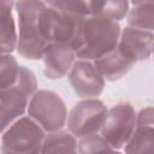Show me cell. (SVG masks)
<instances>
[{
	"label": "cell",
	"instance_id": "cell-5",
	"mask_svg": "<svg viewBox=\"0 0 154 154\" xmlns=\"http://www.w3.org/2000/svg\"><path fill=\"white\" fill-rule=\"evenodd\" d=\"M28 113L35 123L48 132L59 131L64 126L67 116L61 97L49 90H38L32 94Z\"/></svg>",
	"mask_w": 154,
	"mask_h": 154
},
{
	"label": "cell",
	"instance_id": "cell-6",
	"mask_svg": "<svg viewBox=\"0 0 154 154\" xmlns=\"http://www.w3.org/2000/svg\"><path fill=\"white\" fill-rule=\"evenodd\" d=\"M107 108L97 99H87L76 103L67 118V125L73 137L95 135L102 126Z\"/></svg>",
	"mask_w": 154,
	"mask_h": 154
},
{
	"label": "cell",
	"instance_id": "cell-1",
	"mask_svg": "<svg viewBox=\"0 0 154 154\" xmlns=\"http://www.w3.org/2000/svg\"><path fill=\"white\" fill-rule=\"evenodd\" d=\"M119 36L118 23L100 16H88L83 22L75 54L81 60H96L117 48Z\"/></svg>",
	"mask_w": 154,
	"mask_h": 154
},
{
	"label": "cell",
	"instance_id": "cell-8",
	"mask_svg": "<svg viewBox=\"0 0 154 154\" xmlns=\"http://www.w3.org/2000/svg\"><path fill=\"white\" fill-rule=\"evenodd\" d=\"M69 79L75 93L82 97L99 96L105 87L102 76L89 60H78L73 63Z\"/></svg>",
	"mask_w": 154,
	"mask_h": 154
},
{
	"label": "cell",
	"instance_id": "cell-13",
	"mask_svg": "<svg viewBox=\"0 0 154 154\" xmlns=\"http://www.w3.org/2000/svg\"><path fill=\"white\" fill-rule=\"evenodd\" d=\"M12 1H0V54H10L17 46Z\"/></svg>",
	"mask_w": 154,
	"mask_h": 154
},
{
	"label": "cell",
	"instance_id": "cell-12",
	"mask_svg": "<svg viewBox=\"0 0 154 154\" xmlns=\"http://www.w3.org/2000/svg\"><path fill=\"white\" fill-rule=\"evenodd\" d=\"M135 64L136 61L118 47L94 61V65L102 78H106L108 81L122 78Z\"/></svg>",
	"mask_w": 154,
	"mask_h": 154
},
{
	"label": "cell",
	"instance_id": "cell-10",
	"mask_svg": "<svg viewBox=\"0 0 154 154\" xmlns=\"http://www.w3.org/2000/svg\"><path fill=\"white\" fill-rule=\"evenodd\" d=\"M117 47L135 61L148 59L153 49V32L128 26L120 31Z\"/></svg>",
	"mask_w": 154,
	"mask_h": 154
},
{
	"label": "cell",
	"instance_id": "cell-15",
	"mask_svg": "<svg viewBox=\"0 0 154 154\" xmlns=\"http://www.w3.org/2000/svg\"><path fill=\"white\" fill-rule=\"evenodd\" d=\"M129 8L128 24L131 28L152 31L154 25V1H132Z\"/></svg>",
	"mask_w": 154,
	"mask_h": 154
},
{
	"label": "cell",
	"instance_id": "cell-19",
	"mask_svg": "<svg viewBox=\"0 0 154 154\" xmlns=\"http://www.w3.org/2000/svg\"><path fill=\"white\" fill-rule=\"evenodd\" d=\"M103 154H122V153H119V152H114L113 149H111V150H108V152H106V153H103Z\"/></svg>",
	"mask_w": 154,
	"mask_h": 154
},
{
	"label": "cell",
	"instance_id": "cell-9",
	"mask_svg": "<svg viewBox=\"0 0 154 154\" xmlns=\"http://www.w3.org/2000/svg\"><path fill=\"white\" fill-rule=\"evenodd\" d=\"M153 107L143 108L136 116V126L125 143V154H153Z\"/></svg>",
	"mask_w": 154,
	"mask_h": 154
},
{
	"label": "cell",
	"instance_id": "cell-11",
	"mask_svg": "<svg viewBox=\"0 0 154 154\" xmlns=\"http://www.w3.org/2000/svg\"><path fill=\"white\" fill-rule=\"evenodd\" d=\"M75 52L71 47L59 43H51L45 53V75L48 78H61L71 70L75 60Z\"/></svg>",
	"mask_w": 154,
	"mask_h": 154
},
{
	"label": "cell",
	"instance_id": "cell-3",
	"mask_svg": "<svg viewBox=\"0 0 154 154\" xmlns=\"http://www.w3.org/2000/svg\"><path fill=\"white\" fill-rule=\"evenodd\" d=\"M36 87L35 75L25 66H19L16 82L0 89V132L24 113L29 97L32 96Z\"/></svg>",
	"mask_w": 154,
	"mask_h": 154
},
{
	"label": "cell",
	"instance_id": "cell-16",
	"mask_svg": "<svg viewBox=\"0 0 154 154\" xmlns=\"http://www.w3.org/2000/svg\"><path fill=\"white\" fill-rule=\"evenodd\" d=\"M128 1H88L89 16H100L113 22L123 19L129 11Z\"/></svg>",
	"mask_w": 154,
	"mask_h": 154
},
{
	"label": "cell",
	"instance_id": "cell-2",
	"mask_svg": "<svg viewBox=\"0 0 154 154\" xmlns=\"http://www.w3.org/2000/svg\"><path fill=\"white\" fill-rule=\"evenodd\" d=\"M14 6L18 13L19 28L17 51L26 59H41L48 47L41 36L38 26V12L42 1H18L14 2Z\"/></svg>",
	"mask_w": 154,
	"mask_h": 154
},
{
	"label": "cell",
	"instance_id": "cell-17",
	"mask_svg": "<svg viewBox=\"0 0 154 154\" xmlns=\"http://www.w3.org/2000/svg\"><path fill=\"white\" fill-rule=\"evenodd\" d=\"M19 66L10 54H0V89L12 85L18 76Z\"/></svg>",
	"mask_w": 154,
	"mask_h": 154
},
{
	"label": "cell",
	"instance_id": "cell-14",
	"mask_svg": "<svg viewBox=\"0 0 154 154\" xmlns=\"http://www.w3.org/2000/svg\"><path fill=\"white\" fill-rule=\"evenodd\" d=\"M38 154H78L75 137L66 131H54L45 137Z\"/></svg>",
	"mask_w": 154,
	"mask_h": 154
},
{
	"label": "cell",
	"instance_id": "cell-18",
	"mask_svg": "<svg viewBox=\"0 0 154 154\" xmlns=\"http://www.w3.org/2000/svg\"><path fill=\"white\" fill-rule=\"evenodd\" d=\"M48 2L63 11H66L81 17H88L90 14L88 1H48Z\"/></svg>",
	"mask_w": 154,
	"mask_h": 154
},
{
	"label": "cell",
	"instance_id": "cell-4",
	"mask_svg": "<svg viewBox=\"0 0 154 154\" xmlns=\"http://www.w3.org/2000/svg\"><path fill=\"white\" fill-rule=\"evenodd\" d=\"M45 137L37 123L29 117H23L4 134L1 154H38Z\"/></svg>",
	"mask_w": 154,
	"mask_h": 154
},
{
	"label": "cell",
	"instance_id": "cell-7",
	"mask_svg": "<svg viewBox=\"0 0 154 154\" xmlns=\"http://www.w3.org/2000/svg\"><path fill=\"white\" fill-rule=\"evenodd\" d=\"M136 126V112L129 103H119L107 111L100 129L101 137L112 147L122 148L130 138Z\"/></svg>",
	"mask_w": 154,
	"mask_h": 154
}]
</instances>
